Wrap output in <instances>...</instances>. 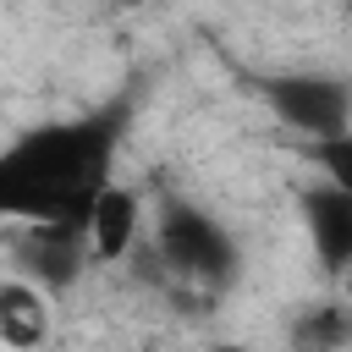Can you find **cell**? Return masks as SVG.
<instances>
[{
  "mask_svg": "<svg viewBox=\"0 0 352 352\" xmlns=\"http://www.w3.org/2000/svg\"><path fill=\"white\" fill-rule=\"evenodd\" d=\"M116 116H94L77 126H44L6 148L0 160V209L11 220H66L88 226L94 198L110 187Z\"/></svg>",
  "mask_w": 352,
  "mask_h": 352,
  "instance_id": "obj_1",
  "label": "cell"
},
{
  "mask_svg": "<svg viewBox=\"0 0 352 352\" xmlns=\"http://www.w3.org/2000/svg\"><path fill=\"white\" fill-rule=\"evenodd\" d=\"M154 264L176 286H226L236 270V242L198 204H165L154 220Z\"/></svg>",
  "mask_w": 352,
  "mask_h": 352,
  "instance_id": "obj_2",
  "label": "cell"
},
{
  "mask_svg": "<svg viewBox=\"0 0 352 352\" xmlns=\"http://www.w3.org/2000/svg\"><path fill=\"white\" fill-rule=\"evenodd\" d=\"M264 104L308 138H336V132H352V88L336 82V77H319V72H280V77H264L258 82Z\"/></svg>",
  "mask_w": 352,
  "mask_h": 352,
  "instance_id": "obj_3",
  "label": "cell"
},
{
  "mask_svg": "<svg viewBox=\"0 0 352 352\" xmlns=\"http://www.w3.org/2000/svg\"><path fill=\"white\" fill-rule=\"evenodd\" d=\"M11 253H16L22 280H33L44 292L77 286V275L94 264L88 226H66V220H22V236H16Z\"/></svg>",
  "mask_w": 352,
  "mask_h": 352,
  "instance_id": "obj_4",
  "label": "cell"
},
{
  "mask_svg": "<svg viewBox=\"0 0 352 352\" xmlns=\"http://www.w3.org/2000/svg\"><path fill=\"white\" fill-rule=\"evenodd\" d=\"M143 242V204L132 187L110 182L94 209H88V248H94V264H121L126 253H138Z\"/></svg>",
  "mask_w": 352,
  "mask_h": 352,
  "instance_id": "obj_5",
  "label": "cell"
},
{
  "mask_svg": "<svg viewBox=\"0 0 352 352\" xmlns=\"http://www.w3.org/2000/svg\"><path fill=\"white\" fill-rule=\"evenodd\" d=\"M302 226H308V242H314V258L341 275L352 264V192L319 182L302 192Z\"/></svg>",
  "mask_w": 352,
  "mask_h": 352,
  "instance_id": "obj_6",
  "label": "cell"
},
{
  "mask_svg": "<svg viewBox=\"0 0 352 352\" xmlns=\"http://www.w3.org/2000/svg\"><path fill=\"white\" fill-rule=\"evenodd\" d=\"M44 336H50L44 286L11 275V280L0 286V341H6L11 352H33V346H44Z\"/></svg>",
  "mask_w": 352,
  "mask_h": 352,
  "instance_id": "obj_7",
  "label": "cell"
},
{
  "mask_svg": "<svg viewBox=\"0 0 352 352\" xmlns=\"http://www.w3.org/2000/svg\"><path fill=\"white\" fill-rule=\"evenodd\" d=\"M297 352H346L352 346V302H314L292 324Z\"/></svg>",
  "mask_w": 352,
  "mask_h": 352,
  "instance_id": "obj_8",
  "label": "cell"
},
{
  "mask_svg": "<svg viewBox=\"0 0 352 352\" xmlns=\"http://www.w3.org/2000/svg\"><path fill=\"white\" fill-rule=\"evenodd\" d=\"M302 160L319 170V182L352 192V132H336V138H308L302 143Z\"/></svg>",
  "mask_w": 352,
  "mask_h": 352,
  "instance_id": "obj_9",
  "label": "cell"
},
{
  "mask_svg": "<svg viewBox=\"0 0 352 352\" xmlns=\"http://www.w3.org/2000/svg\"><path fill=\"white\" fill-rule=\"evenodd\" d=\"M209 352H248V346H209Z\"/></svg>",
  "mask_w": 352,
  "mask_h": 352,
  "instance_id": "obj_10",
  "label": "cell"
},
{
  "mask_svg": "<svg viewBox=\"0 0 352 352\" xmlns=\"http://www.w3.org/2000/svg\"><path fill=\"white\" fill-rule=\"evenodd\" d=\"M121 6H138V0H121Z\"/></svg>",
  "mask_w": 352,
  "mask_h": 352,
  "instance_id": "obj_11",
  "label": "cell"
}]
</instances>
